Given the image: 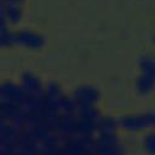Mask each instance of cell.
Returning <instances> with one entry per match:
<instances>
[{
    "mask_svg": "<svg viewBox=\"0 0 155 155\" xmlns=\"http://www.w3.org/2000/svg\"><path fill=\"white\" fill-rule=\"evenodd\" d=\"M22 5L21 4H13V2H8L5 4V17L6 19H8V22H19L21 17H22Z\"/></svg>",
    "mask_w": 155,
    "mask_h": 155,
    "instance_id": "6da1fadb",
    "label": "cell"
},
{
    "mask_svg": "<svg viewBox=\"0 0 155 155\" xmlns=\"http://www.w3.org/2000/svg\"><path fill=\"white\" fill-rule=\"evenodd\" d=\"M6 22V17H5V2H2L0 0V27L4 25Z\"/></svg>",
    "mask_w": 155,
    "mask_h": 155,
    "instance_id": "7a4b0ae2",
    "label": "cell"
},
{
    "mask_svg": "<svg viewBox=\"0 0 155 155\" xmlns=\"http://www.w3.org/2000/svg\"><path fill=\"white\" fill-rule=\"evenodd\" d=\"M1 1H2V2H5V4H8V2H13V4H21V5H23L25 0H1Z\"/></svg>",
    "mask_w": 155,
    "mask_h": 155,
    "instance_id": "3957f363",
    "label": "cell"
}]
</instances>
